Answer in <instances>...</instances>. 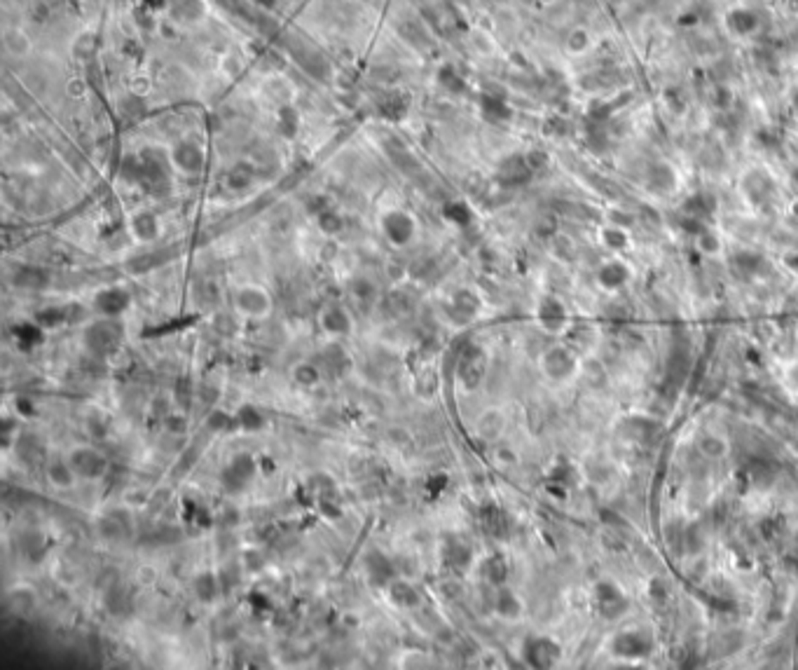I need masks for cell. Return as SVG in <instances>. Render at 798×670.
Listing matches in <instances>:
<instances>
[{
  "instance_id": "obj_1",
  "label": "cell",
  "mask_w": 798,
  "mask_h": 670,
  "mask_svg": "<svg viewBox=\"0 0 798 670\" xmlns=\"http://www.w3.org/2000/svg\"><path fill=\"white\" fill-rule=\"evenodd\" d=\"M82 342L92 356L106 359V356L115 354L122 345V326L113 322V317H106L101 319V322H94L87 326L82 333Z\"/></svg>"
},
{
  "instance_id": "obj_2",
  "label": "cell",
  "mask_w": 798,
  "mask_h": 670,
  "mask_svg": "<svg viewBox=\"0 0 798 670\" xmlns=\"http://www.w3.org/2000/svg\"><path fill=\"white\" fill-rule=\"evenodd\" d=\"M417 218L405 209H389L379 218V230L393 249H405L417 237Z\"/></svg>"
},
{
  "instance_id": "obj_3",
  "label": "cell",
  "mask_w": 798,
  "mask_h": 670,
  "mask_svg": "<svg viewBox=\"0 0 798 670\" xmlns=\"http://www.w3.org/2000/svg\"><path fill=\"white\" fill-rule=\"evenodd\" d=\"M166 159L183 176H200L207 166V150L195 138H178L176 143H171Z\"/></svg>"
},
{
  "instance_id": "obj_4",
  "label": "cell",
  "mask_w": 798,
  "mask_h": 670,
  "mask_svg": "<svg viewBox=\"0 0 798 670\" xmlns=\"http://www.w3.org/2000/svg\"><path fill=\"white\" fill-rule=\"evenodd\" d=\"M234 310L246 319H262L272 312V296L258 284H244L232 296Z\"/></svg>"
},
{
  "instance_id": "obj_5",
  "label": "cell",
  "mask_w": 798,
  "mask_h": 670,
  "mask_svg": "<svg viewBox=\"0 0 798 670\" xmlns=\"http://www.w3.org/2000/svg\"><path fill=\"white\" fill-rule=\"evenodd\" d=\"M487 375V354L478 345H468L457 361V380L464 389H478Z\"/></svg>"
},
{
  "instance_id": "obj_6",
  "label": "cell",
  "mask_w": 798,
  "mask_h": 670,
  "mask_svg": "<svg viewBox=\"0 0 798 670\" xmlns=\"http://www.w3.org/2000/svg\"><path fill=\"white\" fill-rule=\"evenodd\" d=\"M68 462L73 471L78 473V478L82 480H101L108 473V467H111L108 457L92 446L73 448L68 453Z\"/></svg>"
},
{
  "instance_id": "obj_7",
  "label": "cell",
  "mask_w": 798,
  "mask_h": 670,
  "mask_svg": "<svg viewBox=\"0 0 798 670\" xmlns=\"http://www.w3.org/2000/svg\"><path fill=\"white\" fill-rule=\"evenodd\" d=\"M319 326L321 331L333 335V338H344L354 329V319H351L349 310L340 303H328L319 312Z\"/></svg>"
},
{
  "instance_id": "obj_8",
  "label": "cell",
  "mask_w": 798,
  "mask_h": 670,
  "mask_svg": "<svg viewBox=\"0 0 798 670\" xmlns=\"http://www.w3.org/2000/svg\"><path fill=\"white\" fill-rule=\"evenodd\" d=\"M129 235L138 244H152L162 235V223L159 216L150 209H138L129 216Z\"/></svg>"
},
{
  "instance_id": "obj_9",
  "label": "cell",
  "mask_w": 798,
  "mask_h": 670,
  "mask_svg": "<svg viewBox=\"0 0 798 670\" xmlns=\"http://www.w3.org/2000/svg\"><path fill=\"white\" fill-rule=\"evenodd\" d=\"M131 305V293L122 286H106L97 291L94 296V310L104 317H120L129 310Z\"/></svg>"
},
{
  "instance_id": "obj_10",
  "label": "cell",
  "mask_w": 798,
  "mask_h": 670,
  "mask_svg": "<svg viewBox=\"0 0 798 670\" xmlns=\"http://www.w3.org/2000/svg\"><path fill=\"white\" fill-rule=\"evenodd\" d=\"M255 469H258V464H255L253 457L248 453H241L223 469V485L230 492H239L255 476Z\"/></svg>"
},
{
  "instance_id": "obj_11",
  "label": "cell",
  "mask_w": 798,
  "mask_h": 670,
  "mask_svg": "<svg viewBox=\"0 0 798 670\" xmlns=\"http://www.w3.org/2000/svg\"><path fill=\"white\" fill-rule=\"evenodd\" d=\"M0 42H3V49L7 52V56H12V59H26L35 47L31 33L19 24L5 26L3 33H0Z\"/></svg>"
},
{
  "instance_id": "obj_12",
  "label": "cell",
  "mask_w": 798,
  "mask_h": 670,
  "mask_svg": "<svg viewBox=\"0 0 798 670\" xmlns=\"http://www.w3.org/2000/svg\"><path fill=\"white\" fill-rule=\"evenodd\" d=\"M365 570H368V577L372 584L377 586H389L393 579H396V570H393V563L384 556L382 551H372L365 558Z\"/></svg>"
},
{
  "instance_id": "obj_13",
  "label": "cell",
  "mask_w": 798,
  "mask_h": 670,
  "mask_svg": "<svg viewBox=\"0 0 798 670\" xmlns=\"http://www.w3.org/2000/svg\"><path fill=\"white\" fill-rule=\"evenodd\" d=\"M480 310V300L478 296L473 293V291L468 288H459L452 293L450 303H448V312L452 319H457V322H466V319L475 317V312Z\"/></svg>"
},
{
  "instance_id": "obj_14",
  "label": "cell",
  "mask_w": 798,
  "mask_h": 670,
  "mask_svg": "<svg viewBox=\"0 0 798 670\" xmlns=\"http://www.w3.org/2000/svg\"><path fill=\"white\" fill-rule=\"evenodd\" d=\"M386 591H389V598L398 609H415L417 604L422 602V593L417 591V586H412L405 579H393L391 584L386 586Z\"/></svg>"
},
{
  "instance_id": "obj_15",
  "label": "cell",
  "mask_w": 798,
  "mask_h": 670,
  "mask_svg": "<svg viewBox=\"0 0 798 670\" xmlns=\"http://www.w3.org/2000/svg\"><path fill=\"white\" fill-rule=\"evenodd\" d=\"M524 657H527V661H529L532 666L546 668V666H553L555 661H558L560 652H558V647L551 642V640H532V642L527 645V650H524Z\"/></svg>"
},
{
  "instance_id": "obj_16",
  "label": "cell",
  "mask_w": 798,
  "mask_h": 670,
  "mask_svg": "<svg viewBox=\"0 0 798 670\" xmlns=\"http://www.w3.org/2000/svg\"><path fill=\"white\" fill-rule=\"evenodd\" d=\"M14 340H17V347L24 349V352H31V349L40 347L42 340H45V329L38 322H21L12 329Z\"/></svg>"
},
{
  "instance_id": "obj_17",
  "label": "cell",
  "mask_w": 798,
  "mask_h": 670,
  "mask_svg": "<svg viewBox=\"0 0 798 670\" xmlns=\"http://www.w3.org/2000/svg\"><path fill=\"white\" fill-rule=\"evenodd\" d=\"M321 363H324L326 373L331 375V377H342L351 368L349 354L344 352V347L338 345V342L324 349V354H321Z\"/></svg>"
},
{
  "instance_id": "obj_18",
  "label": "cell",
  "mask_w": 798,
  "mask_h": 670,
  "mask_svg": "<svg viewBox=\"0 0 798 670\" xmlns=\"http://www.w3.org/2000/svg\"><path fill=\"white\" fill-rule=\"evenodd\" d=\"M532 166L527 164V157H510L501 164L499 178L508 185H520L532 176Z\"/></svg>"
},
{
  "instance_id": "obj_19",
  "label": "cell",
  "mask_w": 798,
  "mask_h": 670,
  "mask_svg": "<svg viewBox=\"0 0 798 670\" xmlns=\"http://www.w3.org/2000/svg\"><path fill=\"white\" fill-rule=\"evenodd\" d=\"M47 480H49V483H52L54 487H59V490H68V487L75 485L78 473L73 471L70 462H68V457H66V460H54V462H49V467H47Z\"/></svg>"
},
{
  "instance_id": "obj_20",
  "label": "cell",
  "mask_w": 798,
  "mask_h": 670,
  "mask_svg": "<svg viewBox=\"0 0 798 670\" xmlns=\"http://www.w3.org/2000/svg\"><path fill=\"white\" fill-rule=\"evenodd\" d=\"M471 546L459 542V539H450L448 546H445V560L455 572H464L468 565H471Z\"/></svg>"
},
{
  "instance_id": "obj_21",
  "label": "cell",
  "mask_w": 798,
  "mask_h": 670,
  "mask_svg": "<svg viewBox=\"0 0 798 670\" xmlns=\"http://www.w3.org/2000/svg\"><path fill=\"white\" fill-rule=\"evenodd\" d=\"M192 588H195V595L202 602H214L218 598V593H221V581H218L214 572H202L197 574Z\"/></svg>"
},
{
  "instance_id": "obj_22",
  "label": "cell",
  "mask_w": 798,
  "mask_h": 670,
  "mask_svg": "<svg viewBox=\"0 0 798 670\" xmlns=\"http://www.w3.org/2000/svg\"><path fill=\"white\" fill-rule=\"evenodd\" d=\"M131 530V520L124 516L122 511H113L108 513L104 520H101V535L108 539H122L127 537Z\"/></svg>"
},
{
  "instance_id": "obj_23",
  "label": "cell",
  "mask_w": 798,
  "mask_h": 670,
  "mask_svg": "<svg viewBox=\"0 0 798 670\" xmlns=\"http://www.w3.org/2000/svg\"><path fill=\"white\" fill-rule=\"evenodd\" d=\"M728 26L735 35H749L756 31L759 17L751 10H733L728 14Z\"/></svg>"
},
{
  "instance_id": "obj_24",
  "label": "cell",
  "mask_w": 798,
  "mask_h": 670,
  "mask_svg": "<svg viewBox=\"0 0 798 670\" xmlns=\"http://www.w3.org/2000/svg\"><path fill=\"white\" fill-rule=\"evenodd\" d=\"M317 225H319V230L324 232V235L335 237V235H340V232L344 230V218L335 209L324 207V209L317 211Z\"/></svg>"
},
{
  "instance_id": "obj_25",
  "label": "cell",
  "mask_w": 798,
  "mask_h": 670,
  "mask_svg": "<svg viewBox=\"0 0 798 670\" xmlns=\"http://www.w3.org/2000/svg\"><path fill=\"white\" fill-rule=\"evenodd\" d=\"M234 420H237V427L244 429V432H258V429H262V425H265V418H262V413L255 406H251V403L241 406L239 410L234 413Z\"/></svg>"
},
{
  "instance_id": "obj_26",
  "label": "cell",
  "mask_w": 798,
  "mask_h": 670,
  "mask_svg": "<svg viewBox=\"0 0 798 670\" xmlns=\"http://www.w3.org/2000/svg\"><path fill=\"white\" fill-rule=\"evenodd\" d=\"M293 382L300 384V387H305V389L317 387V384L321 382V368L317 366V363H309V361L297 363V366L293 368Z\"/></svg>"
},
{
  "instance_id": "obj_27",
  "label": "cell",
  "mask_w": 798,
  "mask_h": 670,
  "mask_svg": "<svg viewBox=\"0 0 798 670\" xmlns=\"http://www.w3.org/2000/svg\"><path fill=\"white\" fill-rule=\"evenodd\" d=\"M539 319L544 322L548 329H558V326L565 322V310H562V305L558 300H544L539 307Z\"/></svg>"
},
{
  "instance_id": "obj_28",
  "label": "cell",
  "mask_w": 798,
  "mask_h": 670,
  "mask_svg": "<svg viewBox=\"0 0 798 670\" xmlns=\"http://www.w3.org/2000/svg\"><path fill=\"white\" fill-rule=\"evenodd\" d=\"M35 322H38L45 331L56 329V326L68 324V310L66 307H45L35 315Z\"/></svg>"
},
{
  "instance_id": "obj_29",
  "label": "cell",
  "mask_w": 798,
  "mask_h": 670,
  "mask_svg": "<svg viewBox=\"0 0 798 670\" xmlns=\"http://www.w3.org/2000/svg\"><path fill=\"white\" fill-rule=\"evenodd\" d=\"M443 216L448 218V223L461 225V228H466V225L473 221L471 209H468V204H464V202H450V204H445Z\"/></svg>"
},
{
  "instance_id": "obj_30",
  "label": "cell",
  "mask_w": 798,
  "mask_h": 670,
  "mask_svg": "<svg viewBox=\"0 0 798 670\" xmlns=\"http://www.w3.org/2000/svg\"><path fill=\"white\" fill-rule=\"evenodd\" d=\"M482 115H485L489 122H501V120H508L510 108L503 104L501 99L485 97V99H482Z\"/></svg>"
},
{
  "instance_id": "obj_31",
  "label": "cell",
  "mask_w": 798,
  "mask_h": 670,
  "mask_svg": "<svg viewBox=\"0 0 798 670\" xmlns=\"http://www.w3.org/2000/svg\"><path fill=\"white\" fill-rule=\"evenodd\" d=\"M47 281L45 272H40V269H31V267H21L17 274H14V284H17L19 288H42Z\"/></svg>"
},
{
  "instance_id": "obj_32",
  "label": "cell",
  "mask_w": 798,
  "mask_h": 670,
  "mask_svg": "<svg viewBox=\"0 0 798 670\" xmlns=\"http://www.w3.org/2000/svg\"><path fill=\"white\" fill-rule=\"evenodd\" d=\"M485 577L489 584H503L508 577V563L501 556H492L489 560H485Z\"/></svg>"
},
{
  "instance_id": "obj_33",
  "label": "cell",
  "mask_w": 798,
  "mask_h": 670,
  "mask_svg": "<svg viewBox=\"0 0 798 670\" xmlns=\"http://www.w3.org/2000/svg\"><path fill=\"white\" fill-rule=\"evenodd\" d=\"M482 525H485V532L492 537H503L506 532V516H503L499 508H485L482 511Z\"/></svg>"
},
{
  "instance_id": "obj_34",
  "label": "cell",
  "mask_w": 798,
  "mask_h": 670,
  "mask_svg": "<svg viewBox=\"0 0 798 670\" xmlns=\"http://www.w3.org/2000/svg\"><path fill=\"white\" fill-rule=\"evenodd\" d=\"M297 127H300V115L295 113V108L293 106H281L279 108V132L283 136L293 138L297 134Z\"/></svg>"
},
{
  "instance_id": "obj_35",
  "label": "cell",
  "mask_w": 798,
  "mask_h": 670,
  "mask_svg": "<svg viewBox=\"0 0 798 670\" xmlns=\"http://www.w3.org/2000/svg\"><path fill=\"white\" fill-rule=\"evenodd\" d=\"M251 181H253V171H251V166H246V164H237L228 173V185L232 188V190H244V188L251 185Z\"/></svg>"
},
{
  "instance_id": "obj_36",
  "label": "cell",
  "mask_w": 798,
  "mask_h": 670,
  "mask_svg": "<svg viewBox=\"0 0 798 670\" xmlns=\"http://www.w3.org/2000/svg\"><path fill=\"white\" fill-rule=\"evenodd\" d=\"M590 33L583 31V28H576V31H569L567 38V49L569 54H585L590 49Z\"/></svg>"
},
{
  "instance_id": "obj_37",
  "label": "cell",
  "mask_w": 798,
  "mask_h": 670,
  "mask_svg": "<svg viewBox=\"0 0 798 670\" xmlns=\"http://www.w3.org/2000/svg\"><path fill=\"white\" fill-rule=\"evenodd\" d=\"M207 427L211 429V432H230V429L237 427V420H234V415L225 413V410H214L209 415Z\"/></svg>"
},
{
  "instance_id": "obj_38",
  "label": "cell",
  "mask_w": 798,
  "mask_h": 670,
  "mask_svg": "<svg viewBox=\"0 0 798 670\" xmlns=\"http://www.w3.org/2000/svg\"><path fill=\"white\" fill-rule=\"evenodd\" d=\"M496 611H499L501 616H506V619L517 616L520 604L515 600V595L510 593V591H501L499 595H496Z\"/></svg>"
},
{
  "instance_id": "obj_39",
  "label": "cell",
  "mask_w": 798,
  "mask_h": 670,
  "mask_svg": "<svg viewBox=\"0 0 798 670\" xmlns=\"http://www.w3.org/2000/svg\"><path fill=\"white\" fill-rule=\"evenodd\" d=\"M415 387H417V394H419V396H431V394H436V389H438V375H436V370H431V368L424 370V373H422L419 377H417Z\"/></svg>"
},
{
  "instance_id": "obj_40",
  "label": "cell",
  "mask_w": 798,
  "mask_h": 670,
  "mask_svg": "<svg viewBox=\"0 0 798 670\" xmlns=\"http://www.w3.org/2000/svg\"><path fill=\"white\" fill-rule=\"evenodd\" d=\"M375 286H372V281H368V279H356L354 284H351V296L356 298V300H361V303H370L372 298H375Z\"/></svg>"
},
{
  "instance_id": "obj_41",
  "label": "cell",
  "mask_w": 798,
  "mask_h": 670,
  "mask_svg": "<svg viewBox=\"0 0 798 670\" xmlns=\"http://www.w3.org/2000/svg\"><path fill=\"white\" fill-rule=\"evenodd\" d=\"M627 279V272L623 269V265L618 263H611L602 269V281L609 284V286H618V284H623Z\"/></svg>"
},
{
  "instance_id": "obj_42",
  "label": "cell",
  "mask_w": 798,
  "mask_h": 670,
  "mask_svg": "<svg viewBox=\"0 0 798 670\" xmlns=\"http://www.w3.org/2000/svg\"><path fill=\"white\" fill-rule=\"evenodd\" d=\"M438 75H443V78H448V83H441L445 90L448 92H461V87H464V80H461V75L457 73V68L455 66H443L441 68V73H438Z\"/></svg>"
},
{
  "instance_id": "obj_43",
  "label": "cell",
  "mask_w": 798,
  "mask_h": 670,
  "mask_svg": "<svg viewBox=\"0 0 798 670\" xmlns=\"http://www.w3.org/2000/svg\"><path fill=\"white\" fill-rule=\"evenodd\" d=\"M248 602H251V607H253L255 614H260V611L265 614V611L272 609V602H269L267 595H262L260 591H253L251 595H248Z\"/></svg>"
},
{
  "instance_id": "obj_44",
  "label": "cell",
  "mask_w": 798,
  "mask_h": 670,
  "mask_svg": "<svg viewBox=\"0 0 798 670\" xmlns=\"http://www.w3.org/2000/svg\"><path fill=\"white\" fill-rule=\"evenodd\" d=\"M176 398L183 408H190V377H180L176 384Z\"/></svg>"
},
{
  "instance_id": "obj_45",
  "label": "cell",
  "mask_w": 798,
  "mask_h": 670,
  "mask_svg": "<svg viewBox=\"0 0 798 670\" xmlns=\"http://www.w3.org/2000/svg\"><path fill=\"white\" fill-rule=\"evenodd\" d=\"M248 3L262 12H276L283 5V0H248Z\"/></svg>"
},
{
  "instance_id": "obj_46",
  "label": "cell",
  "mask_w": 798,
  "mask_h": 670,
  "mask_svg": "<svg viewBox=\"0 0 798 670\" xmlns=\"http://www.w3.org/2000/svg\"><path fill=\"white\" fill-rule=\"evenodd\" d=\"M445 485H448V476H443V473H438V476H431V478H429V485H426V490H429L431 494H441V490H443Z\"/></svg>"
},
{
  "instance_id": "obj_47",
  "label": "cell",
  "mask_w": 798,
  "mask_h": 670,
  "mask_svg": "<svg viewBox=\"0 0 798 670\" xmlns=\"http://www.w3.org/2000/svg\"><path fill=\"white\" fill-rule=\"evenodd\" d=\"M321 508H324V513L331 516V518H338L340 516V506H333L331 501H326V499H321Z\"/></svg>"
},
{
  "instance_id": "obj_48",
  "label": "cell",
  "mask_w": 798,
  "mask_h": 670,
  "mask_svg": "<svg viewBox=\"0 0 798 670\" xmlns=\"http://www.w3.org/2000/svg\"><path fill=\"white\" fill-rule=\"evenodd\" d=\"M356 3H361V5H375L377 0H356Z\"/></svg>"
}]
</instances>
